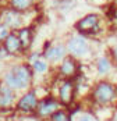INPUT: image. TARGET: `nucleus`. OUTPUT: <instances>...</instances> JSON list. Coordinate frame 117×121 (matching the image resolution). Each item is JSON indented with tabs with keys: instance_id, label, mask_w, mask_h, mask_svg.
I'll return each mask as SVG.
<instances>
[{
	"instance_id": "11",
	"label": "nucleus",
	"mask_w": 117,
	"mask_h": 121,
	"mask_svg": "<svg viewBox=\"0 0 117 121\" xmlns=\"http://www.w3.org/2000/svg\"><path fill=\"white\" fill-rule=\"evenodd\" d=\"M31 42V32L28 29H22L20 32V43H21V48H27Z\"/></svg>"
},
{
	"instance_id": "16",
	"label": "nucleus",
	"mask_w": 117,
	"mask_h": 121,
	"mask_svg": "<svg viewBox=\"0 0 117 121\" xmlns=\"http://www.w3.org/2000/svg\"><path fill=\"white\" fill-rule=\"evenodd\" d=\"M53 121H68V117H67L66 113L58 111V113H56V114L53 116Z\"/></svg>"
},
{
	"instance_id": "7",
	"label": "nucleus",
	"mask_w": 117,
	"mask_h": 121,
	"mask_svg": "<svg viewBox=\"0 0 117 121\" xmlns=\"http://www.w3.org/2000/svg\"><path fill=\"white\" fill-rule=\"evenodd\" d=\"M21 48V43H20V38L17 36V35H7L6 36V49H7V52H10V53H15L17 50H20Z\"/></svg>"
},
{
	"instance_id": "17",
	"label": "nucleus",
	"mask_w": 117,
	"mask_h": 121,
	"mask_svg": "<svg viewBox=\"0 0 117 121\" xmlns=\"http://www.w3.org/2000/svg\"><path fill=\"white\" fill-rule=\"evenodd\" d=\"M7 36V29H6V26H1L0 25V39H3V38Z\"/></svg>"
},
{
	"instance_id": "13",
	"label": "nucleus",
	"mask_w": 117,
	"mask_h": 121,
	"mask_svg": "<svg viewBox=\"0 0 117 121\" xmlns=\"http://www.w3.org/2000/svg\"><path fill=\"white\" fill-rule=\"evenodd\" d=\"M13 6L18 10H25L32 4V0H11Z\"/></svg>"
},
{
	"instance_id": "19",
	"label": "nucleus",
	"mask_w": 117,
	"mask_h": 121,
	"mask_svg": "<svg viewBox=\"0 0 117 121\" xmlns=\"http://www.w3.org/2000/svg\"><path fill=\"white\" fill-rule=\"evenodd\" d=\"M114 54H116V57H117V48L114 49Z\"/></svg>"
},
{
	"instance_id": "5",
	"label": "nucleus",
	"mask_w": 117,
	"mask_h": 121,
	"mask_svg": "<svg viewBox=\"0 0 117 121\" xmlns=\"http://www.w3.org/2000/svg\"><path fill=\"white\" fill-rule=\"evenodd\" d=\"M14 99L11 89L7 88V86H0V106L1 107H6V106H10Z\"/></svg>"
},
{
	"instance_id": "6",
	"label": "nucleus",
	"mask_w": 117,
	"mask_h": 121,
	"mask_svg": "<svg viewBox=\"0 0 117 121\" xmlns=\"http://www.w3.org/2000/svg\"><path fill=\"white\" fill-rule=\"evenodd\" d=\"M18 106H20V109H21V110H25V111L32 110L36 106V97H35V95H34V93H28V95H25V96L20 100Z\"/></svg>"
},
{
	"instance_id": "18",
	"label": "nucleus",
	"mask_w": 117,
	"mask_h": 121,
	"mask_svg": "<svg viewBox=\"0 0 117 121\" xmlns=\"http://www.w3.org/2000/svg\"><path fill=\"white\" fill-rule=\"evenodd\" d=\"M80 121H94V120H92L91 117H88V116H84V117H82Z\"/></svg>"
},
{
	"instance_id": "14",
	"label": "nucleus",
	"mask_w": 117,
	"mask_h": 121,
	"mask_svg": "<svg viewBox=\"0 0 117 121\" xmlns=\"http://www.w3.org/2000/svg\"><path fill=\"white\" fill-rule=\"evenodd\" d=\"M98 68H99V73H106L109 68H110V64H109V61L107 59H100L99 63H98Z\"/></svg>"
},
{
	"instance_id": "12",
	"label": "nucleus",
	"mask_w": 117,
	"mask_h": 121,
	"mask_svg": "<svg viewBox=\"0 0 117 121\" xmlns=\"http://www.w3.org/2000/svg\"><path fill=\"white\" fill-rule=\"evenodd\" d=\"M74 71H75V65L71 60H66L63 63V65H61V73L63 74L71 75V74H74Z\"/></svg>"
},
{
	"instance_id": "15",
	"label": "nucleus",
	"mask_w": 117,
	"mask_h": 121,
	"mask_svg": "<svg viewBox=\"0 0 117 121\" xmlns=\"http://www.w3.org/2000/svg\"><path fill=\"white\" fill-rule=\"evenodd\" d=\"M34 68H35L38 73H45V71H46V68H47V65H46V63H45V61L38 60V61L34 63Z\"/></svg>"
},
{
	"instance_id": "1",
	"label": "nucleus",
	"mask_w": 117,
	"mask_h": 121,
	"mask_svg": "<svg viewBox=\"0 0 117 121\" xmlns=\"http://www.w3.org/2000/svg\"><path fill=\"white\" fill-rule=\"evenodd\" d=\"M31 75L29 71L25 67H14L10 70V73L6 75V82L10 88H15V89H22L27 88L29 84Z\"/></svg>"
},
{
	"instance_id": "3",
	"label": "nucleus",
	"mask_w": 117,
	"mask_h": 121,
	"mask_svg": "<svg viewBox=\"0 0 117 121\" xmlns=\"http://www.w3.org/2000/svg\"><path fill=\"white\" fill-rule=\"evenodd\" d=\"M114 96V89L112 85L107 84H102L99 85L95 91V99L99 102V103H106V102H110Z\"/></svg>"
},
{
	"instance_id": "2",
	"label": "nucleus",
	"mask_w": 117,
	"mask_h": 121,
	"mask_svg": "<svg viewBox=\"0 0 117 121\" xmlns=\"http://www.w3.org/2000/svg\"><path fill=\"white\" fill-rule=\"evenodd\" d=\"M98 25H99V18L95 14H89L86 17H84L81 21L77 24L78 31H81L84 34H94L98 31Z\"/></svg>"
},
{
	"instance_id": "9",
	"label": "nucleus",
	"mask_w": 117,
	"mask_h": 121,
	"mask_svg": "<svg viewBox=\"0 0 117 121\" xmlns=\"http://www.w3.org/2000/svg\"><path fill=\"white\" fill-rule=\"evenodd\" d=\"M56 109H57V103L54 100H45L39 107V114L40 116H47V114L53 113Z\"/></svg>"
},
{
	"instance_id": "10",
	"label": "nucleus",
	"mask_w": 117,
	"mask_h": 121,
	"mask_svg": "<svg viewBox=\"0 0 117 121\" xmlns=\"http://www.w3.org/2000/svg\"><path fill=\"white\" fill-rule=\"evenodd\" d=\"M60 97L64 103H68L72 97V85L70 82H66V84L61 86L60 89Z\"/></svg>"
},
{
	"instance_id": "8",
	"label": "nucleus",
	"mask_w": 117,
	"mask_h": 121,
	"mask_svg": "<svg viewBox=\"0 0 117 121\" xmlns=\"http://www.w3.org/2000/svg\"><path fill=\"white\" fill-rule=\"evenodd\" d=\"M64 54H66V50H64L63 46H54V48H52V49L47 50L46 57L52 61H57V60H60V59H63Z\"/></svg>"
},
{
	"instance_id": "4",
	"label": "nucleus",
	"mask_w": 117,
	"mask_h": 121,
	"mask_svg": "<svg viewBox=\"0 0 117 121\" xmlns=\"http://www.w3.org/2000/svg\"><path fill=\"white\" fill-rule=\"evenodd\" d=\"M68 49L72 54L75 56H82L86 53V42L82 38H72L68 43Z\"/></svg>"
}]
</instances>
